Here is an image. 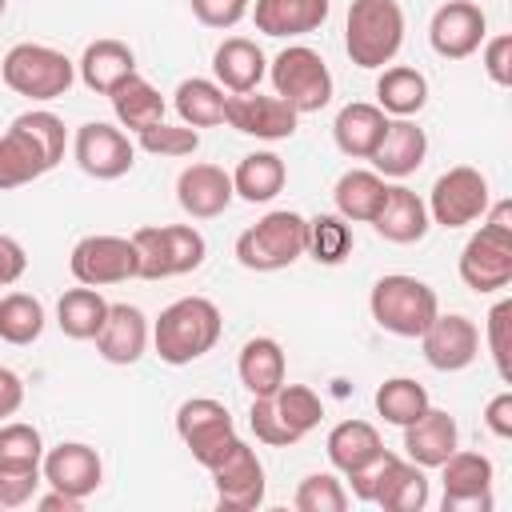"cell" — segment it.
<instances>
[{
    "label": "cell",
    "instance_id": "cell-1",
    "mask_svg": "<svg viewBox=\"0 0 512 512\" xmlns=\"http://www.w3.org/2000/svg\"><path fill=\"white\" fill-rule=\"evenodd\" d=\"M68 148V128L48 108L20 112L8 132H0V192L24 188L40 176H48Z\"/></svg>",
    "mask_w": 512,
    "mask_h": 512
},
{
    "label": "cell",
    "instance_id": "cell-2",
    "mask_svg": "<svg viewBox=\"0 0 512 512\" xmlns=\"http://www.w3.org/2000/svg\"><path fill=\"white\" fill-rule=\"evenodd\" d=\"M220 332H224V316L208 296H180L156 316L152 348L164 364L184 368V364L208 356L216 348Z\"/></svg>",
    "mask_w": 512,
    "mask_h": 512
},
{
    "label": "cell",
    "instance_id": "cell-3",
    "mask_svg": "<svg viewBox=\"0 0 512 512\" xmlns=\"http://www.w3.org/2000/svg\"><path fill=\"white\" fill-rule=\"evenodd\" d=\"M460 280L476 296L512 284V200H496L480 216V228L460 248Z\"/></svg>",
    "mask_w": 512,
    "mask_h": 512
},
{
    "label": "cell",
    "instance_id": "cell-4",
    "mask_svg": "<svg viewBox=\"0 0 512 512\" xmlns=\"http://www.w3.org/2000/svg\"><path fill=\"white\" fill-rule=\"evenodd\" d=\"M404 44V8L396 0H352L344 24V52L356 68H384Z\"/></svg>",
    "mask_w": 512,
    "mask_h": 512
},
{
    "label": "cell",
    "instance_id": "cell-5",
    "mask_svg": "<svg viewBox=\"0 0 512 512\" xmlns=\"http://www.w3.org/2000/svg\"><path fill=\"white\" fill-rule=\"evenodd\" d=\"M352 484V496L364 504H376L384 512H420L428 504V476L420 464L396 456V452H380L372 464H364L360 472L344 476Z\"/></svg>",
    "mask_w": 512,
    "mask_h": 512
},
{
    "label": "cell",
    "instance_id": "cell-6",
    "mask_svg": "<svg viewBox=\"0 0 512 512\" xmlns=\"http://www.w3.org/2000/svg\"><path fill=\"white\" fill-rule=\"evenodd\" d=\"M0 80L24 100H60L76 84V60L52 44L20 40L0 60Z\"/></svg>",
    "mask_w": 512,
    "mask_h": 512
},
{
    "label": "cell",
    "instance_id": "cell-7",
    "mask_svg": "<svg viewBox=\"0 0 512 512\" xmlns=\"http://www.w3.org/2000/svg\"><path fill=\"white\" fill-rule=\"evenodd\" d=\"M308 220L292 208H276L236 236V260L248 272H280L304 256Z\"/></svg>",
    "mask_w": 512,
    "mask_h": 512
},
{
    "label": "cell",
    "instance_id": "cell-8",
    "mask_svg": "<svg viewBox=\"0 0 512 512\" xmlns=\"http://www.w3.org/2000/svg\"><path fill=\"white\" fill-rule=\"evenodd\" d=\"M368 312H372V320L384 332L404 336V340H416L432 324V316L440 312V300H436V292L424 280H416L408 272H388V276H380L372 284Z\"/></svg>",
    "mask_w": 512,
    "mask_h": 512
},
{
    "label": "cell",
    "instance_id": "cell-9",
    "mask_svg": "<svg viewBox=\"0 0 512 512\" xmlns=\"http://www.w3.org/2000/svg\"><path fill=\"white\" fill-rule=\"evenodd\" d=\"M132 244L140 256V280L188 276L208 256V240L192 224H144L132 232Z\"/></svg>",
    "mask_w": 512,
    "mask_h": 512
},
{
    "label": "cell",
    "instance_id": "cell-10",
    "mask_svg": "<svg viewBox=\"0 0 512 512\" xmlns=\"http://www.w3.org/2000/svg\"><path fill=\"white\" fill-rule=\"evenodd\" d=\"M268 76H272V88L276 96L296 108L300 116L304 112H320L328 100H332V72L324 64V56L308 44H288L284 52H276V60L268 64Z\"/></svg>",
    "mask_w": 512,
    "mask_h": 512
},
{
    "label": "cell",
    "instance_id": "cell-11",
    "mask_svg": "<svg viewBox=\"0 0 512 512\" xmlns=\"http://www.w3.org/2000/svg\"><path fill=\"white\" fill-rule=\"evenodd\" d=\"M68 272L76 284L88 288H108V284H124L140 276V256L132 236H116V232H92L84 240H76L72 256H68Z\"/></svg>",
    "mask_w": 512,
    "mask_h": 512
},
{
    "label": "cell",
    "instance_id": "cell-12",
    "mask_svg": "<svg viewBox=\"0 0 512 512\" xmlns=\"http://www.w3.org/2000/svg\"><path fill=\"white\" fill-rule=\"evenodd\" d=\"M176 436L184 440V448L200 468H216L228 456V448L240 440L228 408L212 396H192L176 408Z\"/></svg>",
    "mask_w": 512,
    "mask_h": 512
},
{
    "label": "cell",
    "instance_id": "cell-13",
    "mask_svg": "<svg viewBox=\"0 0 512 512\" xmlns=\"http://www.w3.org/2000/svg\"><path fill=\"white\" fill-rule=\"evenodd\" d=\"M424 204H428V220L432 224H440V228H468L492 204L488 176L480 168H472V164H456V168L436 176V184H432Z\"/></svg>",
    "mask_w": 512,
    "mask_h": 512
},
{
    "label": "cell",
    "instance_id": "cell-14",
    "mask_svg": "<svg viewBox=\"0 0 512 512\" xmlns=\"http://www.w3.org/2000/svg\"><path fill=\"white\" fill-rule=\"evenodd\" d=\"M72 156H76L84 176H92V180H120L136 164V144L128 140V132L120 124L88 120L72 136Z\"/></svg>",
    "mask_w": 512,
    "mask_h": 512
},
{
    "label": "cell",
    "instance_id": "cell-15",
    "mask_svg": "<svg viewBox=\"0 0 512 512\" xmlns=\"http://www.w3.org/2000/svg\"><path fill=\"white\" fill-rule=\"evenodd\" d=\"M208 472H212L216 504H220L224 512H252V508L264 504L268 480H264V464H260V456H256L252 444L236 440V444L228 448V456H224L216 468H208Z\"/></svg>",
    "mask_w": 512,
    "mask_h": 512
},
{
    "label": "cell",
    "instance_id": "cell-16",
    "mask_svg": "<svg viewBox=\"0 0 512 512\" xmlns=\"http://www.w3.org/2000/svg\"><path fill=\"white\" fill-rule=\"evenodd\" d=\"M440 476H444V500H440L444 512H492L496 468L484 452H460L456 448L440 464Z\"/></svg>",
    "mask_w": 512,
    "mask_h": 512
},
{
    "label": "cell",
    "instance_id": "cell-17",
    "mask_svg": "<svg viewBox=\"0 0 512 512\" xmlns=\"http://www.w3.org/2000/svg\"><path fill=\"white\" fill-rule=\"evenodd\" d=\"M484 36H488V16L472 0H448L432 12L428 40H432V52L444 60H468L472 52H480Z\"/></svg>",
    "mask_w": 512,
    "mask_h": 512
},
{
    "label": "cell",
    "instance_id": "cell-18",
    "mask_svg": "<svg viewBox=\"0 0 512 512\" xmlns=\"http://www.w3.org/2000/svg\"><path fill=\"white\" fill-rule=\"evenodd\" d=\"M416 340L424 348L428 368H436V372H464L480 356V328L460 312H448V316L436 312L432 324Z\"/></svg>",
    "mask_w": 512,
    "mask_h": 512
},
{
    "label": "cell",
    "instance_id": "cell-19",
    "mask_svg": "<svg viewBox=\"0 0 512 512\" xmlns=\"http://www.w3.org/2000/svg\"><path fill=\"white\" fill-rule=\"evenodd\" d=\"M224 124L236 128L240 136H256V140H288L300 124V112L288 108L280 96H260V92H228V108H224Z\"/></svg>",
    "mask_w": 512,
    "mask_h": 512
},
{
    "label": "cell",
    "instance_id": "cell-20",
    "mask_svg": "<svg viewBox=\"0 0 512 512\" xmlns=\"http://www.w3.org/2000/svg\"><path fill=\"white\" fill-rule=\"evenodd\" d=\"M40 476H44L48 488H60L76 500H88L104 480V460H100L96 448H88L80 440H68V444H56V448L44 452Z\"/></svg>",
    "mask_w": 512,
    "mask_h": 512
},
{
    "label": "cell",
    "instance_id": "cell-21",
    "mask_svg": "<svg viewBox=\"0 0 512 512\" xmlns=\"http://www.w3.org/2000/svg\"><path fill=\"white\" fill-rule=\"evenodd\" d=\"M232 172H224L220 164H188L176 176V204L192 216V220H212L220 212H228L232 204Z\"/></svg>",
    "mask_w": 512,
    "mask_h": 512
},
{
    "label": "cell",
    "instance_id": "cell-22",
    "mask_svg": "<svg viewBox=\"0 0 512 512\" xmlns=\"http://www.w3.org/2000/svg\"><path fill=\"white\" fill-rule=\"evenodd\" d=\"M152 344V324L136 304H108L104 328L96 332V352L108 364H136Z\"/></svg>",
    "mask_w": 512,
    "mask_h": 512
},
{
    "label": "cell",
    "instance_id": "cell-23",
    "mask_svg": "<svg viewBox=\"0 0 512 512\" xmlns=\"http://www.w3.org/2000/svg\"><path fill=\"white\" fill-rule=\"evenodd\" d=\"M372 228H376V236L388 240V244H416V240H424L428 228H432L428 204H424L412 188L388 184L384 204H380V212L372 216Z\"/></svg>",
    "mask_w": 512,
    "mask_h": 512
},
{
    "label": "cell",
    "instance_id": "cell-24",
    "mask_svg": "<svg viewBox=\"0 0 512 512\" xmlns=\"http://www.w3.org/2000/svg\"><path fill=\"white\" fill-rule=\"evenodd\" d=\"M248 12L256 20V32L292 40V36H308V32L324 28L332 0H256Z\"/></svg>",
    "mask_w": 512,
    "mask_h": 512
},
{
    "label": "cell",
    "instance_id": "cell-25",
    "mask_svg": "<svg viewBox=\"0 0 512 512\" xmlns=\"http://www.w3.org/2000/svg\"><path fill=\"white\" fill-rule=\"evenodd\" d=\"M428 156V136L412 116H396L388 120V132L380 140V148L372 152V168L384 180H404L412 176Z\"/></svg>",
    "mask_w": 512,
    "mask_h": 512
},
{
    "label": "cell",
    "instance_id": "cell-26",
    "mask_svg": "<svg viewBox=\"0 0 512 512\" xmlns=\"http://www.w3.org/2000/svg\"><path fill=\"white\" fill-rule=\"evenodd\" d=\"M388 120H392V116H384V108H376V104H368V100H352V104H344V108L336 112V120H332V140H336V148H340L344 156H352V160H372V152L380 148V140H384V132H388Z\"/></svg>",
    "mask_w": 512,
    "mask_h": 512
},
{
    "label": "cell",
    "instance_id": "cell-27",
    "mask_svg": "<svg viewBox=\"0 0 512 512\" xmlns=\"http://www.w3.org/2000/svg\"><path fill=\"white\" fill-rule=\"evenodd\" d=\"M212 76L224 92H256L260 80L268 76V56L260 52L256 40L248 36H228L216 52H212Z\"/></svg>",
    "mask_w": 512,
    "mask_h": 512
},
{
    "label": "cell",
    "instance_id": "cell-28",
    "mask_svg": "<svg viewBox=\"0 0 512 512\" xmlns=\"http://www.w3.org/2000/svg\"><path fill=\"white\" fill-rule=\"evenodd\" d=\"M456 448H460V428L444 408L428 404V412L404 428V452L420 468H440Z\"/></svg>",
    "mask_w": 512,
    "mask_h": 512
},
{
    "label": "cell",
    "instance_id": "cell-29",
    "mask_svg": "<svg viewBox=\"0 0 512 512\" xmlns=\"http://www.w3.org/2000/svg\"><path fill=\"white\" fill-rule=\"evenodd\" d=\"M136 72V52L124 44V40H112V36H100L92 40L80 60H76V76L84 80V88H92L96 96H108L124 76Z\"/></svg>",
    "mask_w": 512,
    "mask_h": 512
},
{
    "label": "cell",
    "instance_id": "cell-30",
    "mask_svg": "<svg viewBox=\"0 0 512 512\" xmlns=\"http://www.w3.org/2000/svg\"><path fill=\"white\" fill-rule=\"evenodd\" d=\"M384 192H388V180L376 168H348L332 188L336 216H344L348 224H372V216L384 204Z\"/></svg>",
    "mask_w": 512,
    "mask_h": 512
},
{
    "label": "cell",
    "instance_id": "cell-31",
    "mask_svg": "<svg viewBox=\"0 0 512 512\" xmlns=\"http://www.w3.org/2000/svg\"><path fill=\"white\" fill-rule=\"evenodd\" d=\"M236 376H240V384H244L252 396L276 392V388L288 380V360H284L280 340H272V336H252V340H244L240 360H236Z\"/></svg>",
    "mask_w": 512,
    "mask_h": 512
},
{
    "label": "cell",
    "instance_id": "cell-32",
    "mask_svg": "<svg viewBox=\"0 0 512 512\" xmlns=\"http://www.w3.org/2000/svg\"><path fill=\"white\" fill-rule=\"evenodd\" d=\"M328 460L340 476H352L360 472L364 464H372L380 452H384V440L376 432V424L368 420H340L332 432H328Z\"/></svg>",
    "mask_w": 512,
    "mask_h": 512
},
{
    "label": "cell",
    "instance_id": "cell-33",
    "mask_svg": "<svg viewBox=\"0 0 512 512\" xmlns=\"http://www.w3.org/2000/svg\"><path fill=\"white\" fill-rule=\"evenodd\" d=\"M172 108H176L180 124H188V128H196V132H200V128H216V124H224L228 92H224L216 80H208V76H188V80L176 84Z\"/></svg>",
    "mask_w": 512,
    "mask_h": 512
},
{
    "label": "cell",
    "instance_id": "cell-34",
    "mask_svg": "<svg viewBox=\"0 0 512 512\" xmlns=\"http://www.w3.org/2000/svg\"><path fill=\"white\" fill-rule=\"evenodd\" d=\"M284 184H288V168L276 152H248L232 172V192L248 204L276 200L284 192Z\"/></svg>",
    "mask_w": 512,
    "mask_h": 512
},
{
    "label": "cell",
    "instance_id": "cell-35",
    "mask_svg": "<svg viewBox=\"0 0 512 512\" xmlns=\"http://www.w3.org/2000/svg\"><path fill=\"white\" fill-rule=\"evenodd\" d=\"M428 104V80L420 68L412 64H392L380 72L376 80V108H384V116H416Z\"/></svg>",
    "mask_w": 512,
    "mask_h": 512
},
{
    "label": "cell",
    "instance_id": "cell-36",
    "mask_svg": "<svg viewBox=\"0 0 512 512\" xmlns=\"http://www.w3.org/2000/svg\"><path fill=\"white\" fill-rule=\"evenodd\" d=\"M108 100H112V116H116L120 128L140 132V128H148V124L164 120V96H160L140 72L124 76V80L108 92Z\"/></svg>",
    "mask_w": 512,
    "mask_h": 512
},
{
    "label": "cell",
    "instance_id": "cell-37",
    "mask_svg": "<svg viewBox=\"0 0 512 512\" xmlns=\"http://www.w3.org/2000/svg\"><path fill=\"white\" fill-rule=\"evenodd\" d=\"M104 316H108V300L100 296V288H68L56 304V324L68 340H96V332L104 328Z\"/></svg>",
    "mask_w": 512,
    "mask_h": 512
},
{
    "label": "cell",
    "instance_id": "cell-38",
    "mask_svg": "<svg viewBox=\"0 0 512 512\" xmlns=\"http://www.w3.org/2000/svg\"><path fill=\"white\" fill-rule=\"evenodd\" d=\"M268 400H272V412L280 416V424L288 428L292 440H304L324 416V404L308 384H288L284 380L276 392H268Z\"/></svg>",
    "mask_w": 512,
    "mask_h": 512
},
{
    "label": "cell",
    "instance_id": "cell-39",
    "mask_svg": "<svg viewBox=\"0 0 512 512\" xmlns=\"http://www.w3.org/2000/svg\"><path fill=\"white\" fill-rule=\"evenodd\" d=\"M428 388L416 384L412 376H392L376 388V412L384 416V424H396V428H408L412 420H420L428 412Z\"/></svg>",
    "mask_w": 512,
    "mask_h": 512
},
{
    "label": "cell",
    "instance_id": "cell-40",
    "mask_svg": "<svg viewBox=\"0 0 512 512\" xmlns=\"http://www.w3.org/2000/svg\"><path fill=\"white\" fill-rule=\"evenodd\" d=\"M44 320H48L44 316V304L32 292H8V296H0V340L4 344L24 348V344L40 340Z\"/></svg>",
    "mask_w": 512,
    "mask_h": 512
},
{
    "label": "cell",
    "instance_id": "cell-41",
    "mask_svg": "<svg viewBox=\"0 0 512 512\" xmlns=\"http://www.w3.org/2000/svg\"><path fill=\"white\" fill-rule=\"evenodd\" d=\"M348 252H352V228H348L344 216H336V212H320V216L308 220V244H304V256H312L316 264L336 268V264L348 260Z\"/></svg>",
    "mask_w": 512,
    "mask_h": 512
},
{
    "label": "cell",
    "instance_id": "cell-42",
    "mask_svg": "<svg viewBox=\"0 0 512 512\" xmlns=\"http://www.w3.org/2000/svg\"><path fill=\"white\" fill-rule=\"evenodd\" d=\"M136 144L148 152V156H164V160H180V156H192L200 148V132L188 128V124H168V120H156L148 128L136 132Z\"/></svg>",
    "mask_w": 512,
    "mask_h": 512
},
{
    "label": "cell",
    "instance_id": "cell-43",
    "mask_svg": "<svg viewBox=\"0 0 512 512\" xmlns=\"http://www.w3.org/2000/svg\"><path fill=\"white\" fill-rule=\"evenodd\" d=\"M44 460V440L32 424L24 420H8L0 424V468H40Z\"/></svg>",
    "mask_w": 512,
    "mask_h": 512
},
{
    "label": "cell",
    "instance_id": "cell-44",
    "mask_svg": "<svg viewBox=\"0 0 512 512\" xmlns=\"http://www.w3.org/2000/svg\"><path fill=\"white\" fill-rule=\"evenodd\" d=\"M292 504H296V512H344L348 508V488L332 472H312V476L300 480Z\"/></svg>",
    "mask_w": 512,
    "mask_h": 512
},
{
    "label": "cell",
    "instance_id": "cell-45",
    "mask_svg": "<svg viewBox=\"0 0 512 512\" xmlns=\"http://www.w3.org/2000/svg\"><path fill=\"white\" fill-rule=\"evenodd\" d=\"M484 336H488V356L496 364V376L508 384L512 380V300H496L492 312H488V324H484Z\"/></svg>",
    "mask_w": 512,
    "mask_h": 512
},
{
    "label": "cell",
    "instance_id": "cell-46",
    "mask_svg": "<svg viewBox=\"0 0 512 512\" xmlns=\"http://www.w3.org/2000/svg\"><path fill=\"white\" fill-rule=\"evenodd\" d=\"M44 484L40 468H0V508H20L36 496V488Z\"/></svg>",
    "mask_w": 512,
    "mask_h": 512
},
{
    "label": "cell",
    "instance_id": "cell-47",
    "mask_svg": "<svg viewBox=\"0 0 512 512\" xmlns=\"http://www.w3.org/2000/svg\"><path fill=\"white\" fill-rule=\"evenodd\" d=\"M188 4L204 28H236L252 8V0H188Z\"/></svg>",
    "mask_w": 512,
    "mask_h": 512
},
{
    "label": "cell",
    "instance_id": "cell-48",
    "mask_svg": "<svg viewBox=\"0 0 512 512\" xmlns=\"http://www.w3.org/2000/svg\"><path fill=\"white\" fill-rule=\"evenodd\" d=\"M480 48H484V72H488V80L496 88H512V36L500 32V36L484 40Z\"/></svg>",
    "mask_w": 512,
    "mask_h": 512
},
{
    "label": "cell",
    "instance_id": "cell-49",
    "mask_svg": "<svg viewBox=\"0 0 512 512\" xmlns=\"http://www.w3.org/2000/svg\"><path fill=\"white\" fill-rule=\"evenodd\" d=\"M484 428L496 436V440H512V392H496L488 404H484Z\"/></svg>",
    "mask_w": 512,
    "mask_h": 512
},
{
    "label": "cell",
    "instance_id": "cell-50",
    "mask_svg": "<svg viewBox=\"0 0 512 512\" xmlns=\"http://www.w3.org/2000/svg\"><path fill=\"white\" fill-rule=\"evenodd\" d=\"M24 268H28V252H24V244L0 232V288L16 284V280L24 276Z\"/></svg>",
    "mask_w": 512,
    "mask_h": 512
},
{
    "label": "cell",
    "instance_id": "cell-51",
    "mask_svg": "<svg viewBox=\"0 0 512 512\" xmlns=\"http://www.w3.org/2000/svg\"><path fill=\"white\" fill-rule=\"evenodd\" d=\"M20 404H24V384H20V376H16L12 368H0V420L16 416Z\"/></svg>",
    "mask_w": 512,
    "mask_h": 512
},
{
    "label": "cell",
    "instance_id": "cell-52",
    "mask_svg": "<svg viewBox=\"0 0 512 512\" xmlns=\"http://www.w3.org/2000/svg\"><path fill=\"white\" fill-rule=\"evenodd\" d=\"M36 508H40V512H80V508H84V500H76V496H68V492H60V488H52L48 496H40V500H36Z\"/></svg>",
    "mask_w": 512,
    "mask_h": 512
},
{
    "label": "cell",
    "instance_id": "cell-53",
    "mask_svg": "<svg viewBox=\"0 0 512 512\" xmlns=\"http://www.w3.org/2000/svg\"><path fill=\"white\" fill-rule=\"evenodd\" d=\"M4 8H8V0H0V16H4Z\"/></svg>",
    "mask_w": 512,
    "mask_h": 512
}]
</instances>
